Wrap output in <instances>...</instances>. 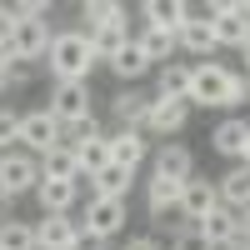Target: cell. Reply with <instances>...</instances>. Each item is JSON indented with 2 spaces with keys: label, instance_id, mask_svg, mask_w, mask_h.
<instances>
[{
  "label": "cell",
  "instance_id": "b9f144b4",
  "mask_svg": "<svg viewBox=\"0 0 250 250\" xmlns=\"http://www.w3.org/2000/svg\"><path fill=\"white\" fill-rule=\"evenodd\" d=\"M0 220H5V215H0Z\"/></svg>",
  "mask_w": 250,
  "mask_h": 250
},
{
  "label": "cell",
  "instance_id": "7402d4cb",
  "mask_svg": "<svg viewBox=\"0 0 250 250\" xmlns=\"http://www.w3.org/2000/svg\"><path fill=\"white\" fill-rule=\"evenodd\" d=\"M155 95L160 100H190V65H185V60L160 65L155 70Z\"/></svg>",
  "mask_w": 250,
  "mask_h": 250
},
{
  "label": "cell",
  "instance_id": "8992f818",
  "mask_svg": "<svg viewBox=\"0 0 250 250\" xmlns=\"http://www.w3.org/2000/svg\"><path fill=\"white\" fill-rule=\"evenodd\" d=\"M90 80H65V85H50V115L65 125V130H75L80 120H90Z\"/></svg>",
  "mask_w": 250,
  "mask_h": 250
},
{
  "label": "cell",
  "instance_id": "e0dca14e",
  "mask_svg": "<svg viewBox=\"0 0 250 250\" xmlns=\"http://www.w3.org/2000/svg\"><path fill=\"white\" fill-rule=\"evenodd\" d=\"M180 50L185 55H195V60H210L220 45H215V20H205V15H190L180 25Z\"/></svg>",
  "mask_w": 250,
  "mask_h": 250
},
{
  "label": "cell",
  "instance_id": "60d3db41",
  "mask_svg": "<svg viewBox=\"0 0 250 250\" xmlns=\"http://www.w3.org/2000/svg\"><path fill=\"white\" fill-rule=\"evenodd\" d=\"M0 155H5V150H0Z\"/></svg>",
  "mask_w": 250,
  "mask_h": 250
},
{
  "label": "cell",
  "instance_id": "5bb4252c",
  "mask_svg": "<svg viewBox=\"0 0 250 250\" xmlns=\"http://www.w3.org/2000/svg\"><path fill=\"white\" fill-rule=\"evenodd\" d=\"M195 235L210 245V250H230V245L240 240V215L220 205V210H210L205 220H195Z\"/></svg>",
  "mask_w": 250,
  "mask_h": 250
},
{
  "label": "cell",
  "instance_id": "f1b7e54d",
  "mask_svg": "<svg viewBox=\"0 0 250 250\" xmlns=\"http://www.w3.org/2000/svg\"><path fill=\"white\" fill-rule=\"evenodd\" d=\"M30 75H35V65H20V60H10V65L0 70V95H10V90H25V85H30Z\"/></svg>",
  "mask_w": 250,
  "mask_h": 250
},
{
  "label": "cell",
  "instance_id": "d590c367",
  "mask_svg": "<svg viewBox=\"0 0 250 250\" xmlns=\"http://www.w3.org/2000/svg\"><path fill=\"white\" fill-rule=\"evenodd\" d=\"M10 60H15V55H10V45H0V70H5V65H10Z\"/></svg>",
  "mask_w": 250,
  "mask_h": 250
},
{
  "label": "cell",
  "instance_id": "ffe728a7",
  "mask_svg": "<svg viewBox=\"0 0 250 250\" xmlns=\"http://www.w3.org/2000/svg\"><path fill=\"white\" fill-rule=\"evenodd\" d=\"M155 175H170V180H190L195 175V155L185 150L180 140H165L155 150Z\"/></svg>",
  "mask_w": 250,
  "mask_h": 250
},
{
  "label": "cell",
  "instance_id": "44dd1931",
  "mask_svg": "<svg viewBox=\"0 0 250 250\" xmlns=\"http://www.w3.org/2000/svg\"><path fill=\"white\" fill-rule=\"evenodd\" d=\"M220 205H225V210H250V165H235V170H225L220 180Z\"/></svg>",
  "mask_w": 250,
  "mask_h": 250
},
{
  "label": "cell",
  "instance_id": "ac0fdd59",
  "mask_svg": "<svg viewBox=\"0 0 250 250\" xmlns=\"http://www.w3.org/2000/svg\"><path fill=\"white\" fill-rule=\"evenodd\" d=\"M245 140H250V120L230 115V120H220V125H215L210 150H215V155H230V160H240V155H245Z\"/></svg>",
  "mask_w": 250,
  "mask_h": 250
},
{
  "label": "cell",
  "instance_id": "74e56055",
  "mask_svg": "<svg viewBox=\"0 0 250 250\" xmlns=\"http://www.w3.org/2000/svg\"><path fill=\"white\" fill-rule=\"evenodd\" d=\"M230 250H250V240H235V245H230Z\"/></svg>",
  "mask_w": 250,
  "mask_h": 250
},
{
  "label": "cell",
  "instance_id": "9c48e42d",
  "mask_svg": "<svg viewBox=\"0 0 250 250\" xmlns=\"http://www.w3.org/2000/svg\"><path fill=\"white\" fill-rule=\"evenodd\" d=\"M50 20H20L15 25V40H10V55L20 60V65H45V55H50Z\"/></svg>",
  "mask_w": 250,
  "mask_h": 250
},
{
  "label": "cell",
  "instance_id": "d4e9b609",
  "mask_svg": "<svg viewBox=\"0 0 250 250\" xmlns=\"http://www.w3.org/2000/svg\"><path fill=\"white\" fill-rule=\"evenodd\" d=\"M130 180H135V170H125V165H105L100 175H90V195H105V200H125Z\"/></svg>",
  "mask_w": 250,
  "mask_h": 250
},
{
  "label": "cell",
  "instance_id": "6da1fadb",
  "mask_svg": "<svg viewBox=\"0 0 250 250\" xmlns=\"http://www.w3.org/2000/svg\"><path fill=\"white\" fill-rule=\"evenodd\" d=\"M250 100V80L220 60H190V110H235Z\"/></svg>",
  "mask_w": 250,
  "mask_h": 250
},
{
  "label": "cell",
  "instance_id": "2e32d148",
  "mask_svg": "<svg viewBox=\"0 0 250 250\" xmlns=\"http://www.w3.org/2000/svg\"><path fill=\"white\" fill-rule=\"evenodd\" d=\"M135 45H140V55L160 70V65H170V55L180 50V35H175V30H160V25H140V30H135Z\"/></svg>",
  "mask_w": 250,
  "mask_h": 250
},
{
  "label": "cell",
  "instance_id": "7a4b0ae2",
  "mask_svg": "<svg viewBox=\"0 0 250 250\" xmlns=\"http://www.w3.org/2000/svg\"><path fill=\"white\" fill-rule=\"evenodd\" d=\"M100 65L95 50H90V30L85 25H60L50 40V55H45V70H50V85H65V80H90V70Z\"/></svg>",
  "mask_w": 250,
  "mask_h": 250
},
{
  "label": "cell",
  "instance_id": "52a82bcc",
  "mask_svg": "<svg viewBox=\"0 0 250 250\" xmlns=\"http://www.w3.org/2000/svg\"><path fill=\"white\" fill-rule=\"evenodd\" d=\"M80 225H85V235L95 240H115L125 230V200H105V195H85V205H80Z\"/></svg>",
  "mask_w": 250,
  "mask_h": 250
},
{
  "label": "cell",
  "instance_id": "d6986e66",
  "mask_svg": "<svg viewBox=\"0 0 250 250\" xmlns=\"http://www.w3.org/2000/svg\"><path fill=\"white\" fill-rule=\"evenodd\" d=\"M140 15H145V25H160V30H175V35H180V25H185L195 10L185 5V0H145Z\"/></svg>",
  "mask_w": 250,
  "mask_h": 250
},
{
  "label": "cell",
  "instance_id": "1f68e13d",
  "mask_svg": "<svg viewBox=\"0 0 250 250\" xmlns=\"http://www.w3.org/2000/svg\"><path fill=\"white\" fill-rule=\"evenodd\" d=\"M170 250H210V245L195 235V225H180V230L170 235Z\"/></svg>",
  "mask_w": 250,
  "mask_h": 250
},
{
  "label": "cell",
  "instance_id": "4fadbf2b",
  "mask_svg": "<svg viewBox=\"0 0 250 250\" xmlns=\"http://www.w3.org/2000/svg\"><path fill=\"white\" fill-rule=\"evenodd\" d=\"M185 120H190V100H160V95H155L150 120H145V135L170 140V135H180V130H185Z\"/></svg>",
  "mask_w": 250,
  "mask_h": 250
},
{
  "label": "cell",
  "instance_id": "8fae6325",
  "mask_svg": "<svg viewBox=\"0 0 250 250\" xmlns=\"http://www.w3.org/2000/svg\"><path fill=\"white\" fill-rule=\"evenodd\" d=\"M80 190H85V180H40L35 205L40 215H75V205H85Z\"/></svg>",
  "mask_w": 250,
  "mask_h": 250
},
{
  "label": "cell",
  "instance_id": "277c9868",
  "mask_svg": "<svg viewBox=\"0 0 250 250\" xmlns=\"http://www.w3.org/2000/svg\"><path fill=\"white\" fill-rule=\"evenodd\" d=\"M40 190V160L30 150H5L0 155V195L20 200V195H35Z\"/></svg>",
  "mask_w": 250,
  "mask_h": 250
},
{
  "label": "cell",
  "instance_id": "e575fe53",
  "mask_svg": "<svg viewBox=\"0 0 250 250\" xmlns=\"http://www.w3.org/2000/svg\"><path fill=\"white\" fill-rule=\"evenodd\" d=\"M240 240H250V210H240Z\"/></svg>",
  "mask_w": 250,
  "mask_h": 250
},
{
  "label": "cell",
  "instance_id": "8d00e7d4",
  "mask_svg": "<svg viewBox=\"0 0 250 250\" xmlns=\"http://www.w3.org/2000/svg\"><path fill=\"white\" fill-rule=\"evenodd\" d=\"M240 165H250V140H245V155H240Z\"/></svg>",
  "mask_w": 250,
  "mask_h": 250
},
{
  "label": "cell",
  "instance_id": "f546056e",
  "mask_svg": "<svg viewBox=\"0 0 250 250\" xmlns=\"http://www.w3.org/2000/svg\"><path fill=\"white\" fill-rule=\"evenodd\" d=\"M20 140V110L15 105H0V150H10Z\"/></svg>",
  "mask_w": 250,
  "mask_h": 250
},
{
  "label": "cell",
  "instance_id": "83f0119b",
  "mask_svg": "<svg viewBox=\"0 0 250 250\" xmlns=\"http://www.w3.org/2000/svg\"><path fill=\"white\" fill-rule=\"evenodd\" d=\"M0 250H35V220H0Z\"/></svg>",
  "mask_w": 250,
  "mask_h": 250
},
{
  "label": "cell",
  "instance_id": "cb8c5ba5",
  "mask_svg": "<svg viewBox=\"0 0 250 250\" xmlns=\"http://www.w3.org/2000/svg\"><path fill=\"white\" fill-rule=\"evenodd\" d=\"M80 20H85V30L130 25V20H125V5H120V0H85V5H80Z\"/></svg>",
  "mask_w": 250,
  "mask_h": 250
},
{
  "label": "cell",
  "instance_id": "4dcf8cb0",
  "mask_svg": "<svg viewBox=\"0 0 250 250\" xmlns=\"http://www.w3.org/2000/svg\"><path fill=\"white\" fill-rule=\"evenodd\" d=\"M10 10H15V20H45L55 5H50V0H15Z\"/></svg>",
  "mask_w": 250,
  "mask_h": 250
},
{
  "label": "cell",
  "instance_id": "9a60e30c",
  "mask_svg": "<svg viewBox=\"0 0 250 250\" xmlns=\"http://www.w3.org/2000/svg\"><path fill=\"white\" fill-rule=\"evenodd\" d=\"M145 150H150V135H145V130H130V125H115V130H110V165L140 170Z\"/></svg>",
  "mask_w": 250,
  "mask_h": 250
},
{
  "label": "cell",
  "instance_id": "3957f363",
  "mask_svg": "<svg viewBox=\"0 0 250 250\" xmlns=\"http://www.w3.org/2000/svg\"><path fill=\"white\" fill-rule=\"evenodd\" d=\"M65 135H70V130L50 115V105H40V110H25V115H20V145H25L35 160H40V155H50V150H60V145H65Z\"/></svg>",
  "mask_w": 250,
  "mask_h": 250
},
{
  "label": "cell",
  "instance_id": "836d02e7",
  "mask_svg": "<svg viewBox=\"0 0 250 250\" xmlns=\"http://www.w3.org/2000/svg\"><path fill=\"white\" fill-rule=\"evenodd\" d=\"M120 250H165V245H160L155 235H135V240H125Z\"/></svg>",
  "mask_w": 250,
  "mask_h": 250
},
{
  "label": "cell",
  "instance_id": "484cf974",
  "mask_svg": "<svg viewBox=\"0 0 250 250\" xmlns=\"http://www.w3.org/2000/svg\"><path fill=\"white\" fill-rule=\"evenodd\" d=\"M110 70H115V80H120V85H135V80H140V75H150L155 65H150L145 55H140V45L130 40V45H125V50H120V55L110 60Z\"/></svg>",
  "mask_w": 250,
  "mask_h": 250
},
{
  "label": "cell",
  "instance_id": "f35d334b",
  "mask_svg": "<svg viewBox=\"0 0 250 250\" xmlns=\"http://www.w3.org/2000/svg\"><path fill=\"white\" fill-rule=\"evenodd\" d=\"M245 80H250V50H245Z\"/></svg>",
  "mask_w": 250,
  "mask_h": 250
},
{
  "label": "cell",
  "instance_id": "30bf717a",
  "mask_svg": "<svg viewBox=\"0 0 250 250\" xmlns=\"http://www.w3.org/2000/svg\"><path fill=\"white\" fill-rule=\"evenodd\" d=\"M150 105H155V90H140V85H120V90L110 95V115H115V125H130V130H145Z\"/></svg>",
  "mask_w": 250,
  "mask_h": 250
},
{
  "label": "cell",
  "instance_id": "7c38bea8",
  "mask_svg": "<svg viewBox=\"0 0 250 250\" xmlns=\"http://www.w3.org/2000/svg\"><path fill=\"white\" fill-rule=\"evenodd\" d=\"M210 210H220V185L190 175V180H185V200H180V220L195 225V220H205Z\"/></svg>",
  "mask_w": 250,
  "mask_h": 250
},
{
  "label": "cell",
  "instance_id": "ba28073f",
  "mask_svg": "<svg viewBox=\"0 0 250 250\" xmlns=\"http://www.w3.org/2000/svg\"><path fill=\"white\" fill-rule=\"evenodd\" d=\"M80 245H85L80 215H40L35 220V250H80Z\"/></svg>",
  "mask_w": 250,
  "mask_h": 250
},
{
  "label": "cell",
  "instance_id": "603a6c76",
  "mask_svg": "<svg viewBox=\"0 0 250 250\" xmlns=\"http://www.w3.org/2000/svg\"><path fill=\"white\" fill-rule=\"evenodd\" d=\"M130 25H105V30H90V50H95V60H100V65H110V60L125 50V45H130Z\"/></svg>",
  "mask_w": 250,
  "mask_h": 250
},
{
  "label": "cell",
  "instance_id": "4316f807",
  "mask_svg": "<svg viewBox=\"0 0 250 250\" xmlns=\"http://www.w3.org/2000/svg\"><path fill=\"white\" fill-rule=\"evenodd\" d=\"M40 180H80V165H75V150H70V145L40 155Z\"/></svg>",
  "mask_w": 250,
  "mask_h": 250
},
{
  "label": "cell",
  "instance_id": "d6a6232c",
  "mask_svg": "<svg viewBox=\"0 0 250 250\" xmlns=\"http://www.w3.org/2000/svg\"><path fill=\"white\" fill-rule=\"evenodd\" d=\"M15 25H20L15 10H10V5H0V45H10V40H15Z\"/></svg>",
  "mask_w": 250,
  "mask_h": 250
},
{
  "label": "cell",
  "instance_id": "ab89813d",
  "mask_svg": "<svg viewBox=\"0 0 250 250\" xmlns=\"http://www.w3.org/2000/svg\"><path fill=\"white\" fill-rule=\"evenodd\" d=\"M0 205H5V195H0Z\"/></svg>",
  "mask_w": 250,
  "mask_h": 250
},
{
  "label": "cell",
  "instance_id": "5b68a950",
  "mask_svg": "<svg viewBox=\"0 0 250 250\" xmlns=\"http://www.w3.org/2000/svg\"><path fill=\"white\" fill-rule=\"evenodd\" d=\"M180 200H185V180H170V175H150L145 180V210H150V220L160 230L165 225H175V230L185 225V220H170V215H180Z\"/></svg>",
  "mask_w": 250,
  "mask_h": 250
}]
</instances>
